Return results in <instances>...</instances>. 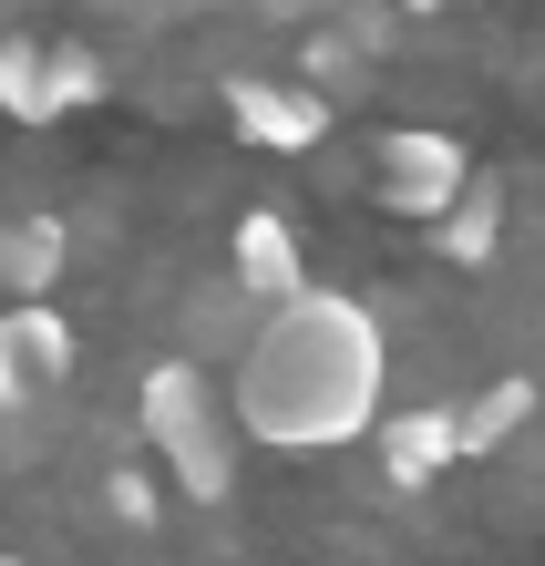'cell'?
Segmentation results:
<instances>
[{
  "mask_svg": "<svg viewBox=\"0 0 545 566\" xmlns=\"http://www.w3.org/2000/svg\"><path fill=\"white\" fill-rule=\"evenodd\" d=\"M535 412V381H484L473 402H453V453H494V443H515Z\"/></svg>",
  "mask_w": 545,
  "mask_h": 566,
  "instance_id": "obj_10",
  "label": "cell"
},
{
  "mask_svg": "<svg viewBox=\"0 0 545 566\" xmlns=\"http://www.w3.org/2000/svg\"><path fill=\"white\" fill-rule=\"evenodd\" d=\"M93 93H104L93 52H73V42H0V114L52 124V114L93 104Z\"/></svg>",
  "mask_w": 545,
  "mask_h": 566,
  "instance_id": "obj_4",
  "label": "cell"
},
{
  "mask_svg": "<svg viewBox=\"0 0 545 566\" xmlns=\"http://www.w3.org/2000/svg\"><path fill=\"white\" fill-rule=\"evenodd\" d=\"M412 11H442V0H412Z\"/></svg>",
  "mask_w": 545,
  "mask_h": 566,
  "instance_id": "obj_12",
  "label": "cell"
},
{
  "mask_svg": "<svg viewBox=\"0 0 545 566\" xmlns=\"http://www.w3.org/2000/svg\"><path fill=\"white\" fill-rule=\"evenodd\" d=\"M0 566H21V556H0Z\"/></svg>",
  "mask_w": 545,
  "mask_h": 566,
  "instance_id": "obj_13",
  "label": "cell"
},
{
  "mask_svg": "<svg viewBox=\"0 0 545 566\" xmlns=\"http://www.w3.org/2000/svg\"><path fill=\"white\" fill-rule=\"evenodd\" d=\"M227 289L248 298V310H289L298 289H310V269H298V227L279 207H248L227 238Z\"/></svg>",
  "mask_w": 545,
  "mask_h": 566,
  "instance_id": "obj_7",
  "label": "cell"
},
{
  "mask_svg": "<svg viewBox=\"0 0 545 566\" xmlns=\"http://www.w3.org/2000/svg\"><path fill=\"white\" fill-rule=\"evenodd\" d=\"M62 381H73V329H62V310H42V298L0 310V412L42 402Z\"/></svg>",
  "mask_w": 545,
  "mask_h": 566,
  "instance_id": "obj_5",
  "label": "cell"
},
{
  "mask_svg": "<svg viewBox=\"0 0 545 566\" xmlns=\"http://www.w3.org/2000/svg\"><path fill=\"white\" fill-rule=\"evenodd\" d=\"M463 186H473V155L442 135V124H401V135L370 145V196H381L391 217H412V227H422V217H442Z\"/></svg>",
  "mask_w": 545,
  "mask_h": 566,
  "instance_id": "obj_3",
  "label": "cell"
},
{
  "mask_svg": "<svg viewBox=\"0 0 545 566\" xmlns=\"http://www.w3.org/2000/svg\"><path fill=\"white\" fill-rule=\"evenodd\" d=\"M62 258H73V227L62 217H0V289L11 298H42L62 279Z\"/></svg>",
  "mask_w": 545,
  "mask_h": 566,
  "instance_id": "obj_9",
  "label": "cell"
},
{
  "mask_svg": "<svg viewBox=\"0 0 545 566\" xmlns=\"http://www.w3.org/2000/svg\"><path fill=\"white\" fill-rule=\"evenodd\" d=\"M494 248H504V186H463L442 207V258L453 269H494Z\"/></svg>",
  "mask_w": 545,
  "mask_h": 566,
  "instance_id": "obj_11",
  "label": "cell"
},
{
  "mask_svg": "<svg viewBox=\"0 0 545 566\" xmlns=\"http://www.w3.org/2000/svg\"><path fill=\"white\" fill-rule=\"evenodd\" d=\"M227 124L268 155H310L329 135V104L310 83H268V73H227Z\"/></svg>",
  "mask_w": 545,
  "mask_h": 566,
  "instance_id": "obj_6",
  "label": "cell"
},
{
  "mask_svg": "<svg viewBox=\"0 0 545 566\" xmlns=\"http://www.w3.org/2000/svg\"><path fill=\"white\" fill-rule=\"evenodd\" d=\"M453 463H463V453H453V402H412V412L381 422V474H391V484L422 494V484L453 474Z\"/></svg>",
  "mask_w": 545,
  "mask_h": 566,
  "instance_id": "obj_8",
  "label": "cell"
},
{
  "mask_svg": "<svg viewBox=\"0 0 545 566\" xmlns=\"http://www.w3.org/2000/svg\"><path fill=\"white\" fill-rule=\"evenodd\" d=\"M227 412L279 453H329L381 422V329L360 298L298 289L289 310H258L248 350H237Z\"/></svg>",
  "mask_w": 545,
  "mask_h": 566,
  "instance_id": "obj_1",
  "label": "cell"
},
{
  "mask_svg": "<svg viewBox=\"0 0 545 566\" xmlns=\"http://www.w3.org/2000/svg\"><path fill=\"white\" fill-rule=\"evenodd\" d=\"M134 422H145V443L165 453L176 494L217 505V494L237 484V412H227V391L196 371V360H155L145 391H134Z\"/></svg>",
  "mask_w": 545,
  "mask_h": 566,
  "instance_id": "obj_2",
  "label": "cell"
}]
</instances>
